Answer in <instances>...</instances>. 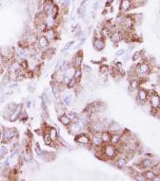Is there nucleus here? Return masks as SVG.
Returning <instances> with one entry per match:
<instances>
[{
	"mask_svg": "<svg viewBox=\"0 0 160 181\" xmlns=\"http://www.w3.org/2000/svg\"><path fill=\"white\" fill-rule=\"evenodd\" d=\"M146 3V0H131L132 8H139Z\"/></svg>",
	"mask_w": 160,
	"mask_h": 181,
	"instance_id": "2f4dec72",
	"label": "nucleus"
},
{
	"mask_svg": "<svg viewBox=\"0 0 160 181\" xmlns=\"http://www.w3.org/2000/svg\"><path fill=\"white\" fill-rule=\"evenodd\" d=\"M41 107H42V113L44 114L45 117H46V118H49V111H48V107H47L46 102L42 101V103H41Z\"/></svg>",
	"mask_w": 160,
	"mask_h": 181,
	"instance_id": "72a5a7b5",
	"label": "nucleus"
},
{
	"mask_svg": "<svg viewBox=\"0 0 160 181\" xmlns=\"http://www.w3.org/2000/svg\"><path fill=\"white\" fill-rule=\"evenodd\" d=\"M68 130H69L70 134L76 135V134H78L80 133H82L83 129L81 128V126H80L76 121H73L72 123L68 126Z\"/></svg>",
	"mask_w": 160,
	"mask_h": 181,
	"instance_id": "4468645a",
	"label": "nucleus"
},
{
	"mask_svg": "<svg viewBox=\"0 0 160 181\" xmlns=\"http://www.w3.org/2000/svg\"><path fill=\"white\" fill-rule=\"evenodd\" d=\"M152 68H153L152 64H150L148 60L144 59L143 61L136 64V66L133 69V74H135V76L139 80L145 79L147 76L150 74Z\"/></svg>",
	"mask_w": 160,
	"mask_h": 181,
	"instance_id": "f257e3e1",
	"label": "nucleus"
},
{
	"mask_svg": "<svg viewBox=\"0 0 160 181\" xmlns=\"http://www.w3.org/2000/svg\"><path fill=\"white\" fill-rule=\"evenodd\" d=\"M102 153L105 157V160H113L118 154L117 148L111 143L102 144Z\"/></svg>",
	"mask_w": 160,
	"mask_h": 181,
	"instance_id": "f03ea898",
	"label": "nucleus"
},
{
	"mask_svg": "<svg viewBox=\"0 0 160 181\" xmlns=\"http://www.w3.org/2000/svg\"><path fill=\"white\" fill-rule=\"evenodd\" d=\"M130 90L131 91H137L140 87H141V83L140 80L138 78H131L130 79Z\"/></svg>",
	"mask_w": 160,
	"mask_h": 181,
	"instance_id": "4be33fe9",
	"label": "nucleus"
},
{
	"mask_svg": "<svg viewBox=\"0 0 160 181\" xmlns=\"http://www.w3.org/2000/svg\"><path fill=\"white\" fill-rule=\"evenodd\" d=\"M107 130H108L111 134H112V133L122 134V132L124 131L123 128L116 122H111L109 126H107Z\"/></svg>",
	"mask_w": 160,
	"mask_h": 181,
	"instance_id": "a211bd4d",
	"label": "nucleus"
},
{
	"mask_svg": "<svg viewBox=\"0 0 160 181\" xmlns=\"http://www.w3.org/2000/svg\"><path fill=\"white\" fill-rule=\"evenodd\" d=\"M81 71H82V74H85L87 77L90 76V74H91V73H92L91 68L89 67V66H87V65H84V66H83V69H81Z\"/></svg>",
	"mask_w": 160,
	"mask_h": 181,
	"instance_id": "c9c22d12",
	"label": "nucleus"
},
{
	"mask_svg": "<svg viewBox=\"0 0 160 181\" xmlns=\"http://www.w3.org/2000/svg\"><path fill=\"white\" fill-rule=\"evenodd\" d=\"M100 73L101 74H108L110 73V68L109 66H107V65H101L100 66Z\"/></svg>",
	"mask_w": 160,
	"mask_h": 181,
	"instance_id": "58836bf2",
	"label": "nucleus"
},
{
	"mask_svg": "<svg viewBox=\"0 0 160 181\" xmlns=\"http://www.w3.org/2000/svg\"><path fill=\"white\" fill-rule=\"evenodd\" d=\"M143 175H144L146 180H153L154 177L156 175H158V174L154 173V172L152 169H148V170H145V171L143 172Z\"/></svg>",
	"mask_w": 160,
	"mask_h": 181,
	"instance_id": "cd10ccee",
	"label": "nucleus"
},
{
	"mask_svg": "<svg viewBox=\"0 0 160 181\" xmlns=\"http://www.w3.org/2000/svg\"><path fill=\"white\" fill-rule=\"evenodd\" d=\"M148 102L150 104V109H159L160 107V97L159 94L155 91L149 92Z\"/></svg>",
	"mask_w": 160,
	"mask_h": 181,
	"instance_id": "0eeeda50",
	"label": "nucleus"
},
{
	"mask_svg": "<svg viewBox=\"0 0 160 181\" xmlns=\"http://www.w3.org/2000/svg\"><path fill=\"white\" fill-rule=\"evenodd\" d=\"M148 98H149V91L140 87L137 90V92H136V101H137V103L140 106L143 105L146 102H148Z\"/></svg>",
	"mask_w": 160,
	"mask_h": 181,
	"instance_id": "6e6552de",
	"label": "nucleus"
},
{
	"mask_svg": "<svg viewBox=\"0 0 160 181\" xmlns=\"http://www.w3.org/2000/svg\"><path fill=\"white\" fill-rule=\"evenodd\" d=\"M63 89H64V85L63 83L61 82H52L51 83V91H52V94L53 96H55V98H58L60 96L61 92H63Z\"/></svg>",
	"mask_w": 160,
	"mask_h": 181,
	"instance_id": "9d476101",
	"label": "nucleus"
},
{
	"mask_svg": "<svg viewBox=\"0 0 160 181\" xmlns=\"http://www.w3.org/2000/svg\"><path fill=\"white\" fill-rule=\"evenodd\" d=\"M142 56H143V51H136V53L133 54V55L131 56V60L133 62H136L141 59Z\"/></svg>",
	"mask_w": 160,
	"mask_h": 181,
	"instance_id": "7c9ffc66",
	"label": "nucleus"
},
{
	"mask_svg": "<svg viewBox=\"0 0 160 181\" xmlns=\"http://www.w3.org/2000/svg\"><path fill=\"white\" fill-rule=\"evenodd\" d=\"M53 5H55V3L52 2V0H44V2H43V12L45 13L47 15H50Z\"/></svg>",
	"mask_w": 160,
	"mask_h": 181,
	"instance_id": "6ab92c4d",
	"label": "nucleus"
},
{
	"mask_svg": "<svg viewBox=\"0 0 160 181\" xmlns=\"http://www.w3.org/2000/svg\"><path fill=\"white\" fill-rule=\"evenodd\" d=\"M46 132H48L49 135L51 136V138L52 139V141H56L58 138V130H56L55 128H49L48 130H45Z\"/></svg>",
	"mask_w": 160,
	"mask_h": 181,
	"instance_id": "393cba45",
	"label": "nucleus"
},
{
	"mask_svg": "<svg viewBox=\"0 0 160 181\" xmlns=\"http://www.w3.org/2000/svg\"><path fill=\"white\" fill-rule=\"evenodd\" d=\"M73 44H74V41H69V42L67 43V44H66V46L63 48V50H62V53H64V51H67Z\"/></svg>",
	"mask_w": 160,
	"mask_h": 181,
	"instance_id": "ea45409f",
	"label": "nucleus"
},
{
	"mask_svg": "<svg viewBox=\"0 0 160 181\" xmlns=\"http://www.w3.org/2000/svg\"><path fill=\"white\" fill-rule=\"evenodd\" d=\"M55 111L57 113V115L60 116L62 115L66 114V106H64L61 102H58L55 104Z\"/></svg>",
	"mask_w": 160,
	"mask_h": 181,
	"instance_id": "a878e982",
	"label": "nucleus"
},
{
	"mask_svg": "<svg viewBox=\"0 0 160 181\" xmlns=\"http://www.w3.org/2000/svg\"><path fill=\"white\" fill-rule=\"evenodd\" d=\"M77 85H78V84L76 83V81H75L74 78H70V79L69 80V82L66 84V86H67V87H68L69 89H74Z\"/></svg>",
	"mask_w": 160,
	"mask_h": 181,
	"instance_id": "f704fd0d",
	"label": "nucleus"
},
{
	"mask_svg": "<svg viewBox=\"0 0 160 181\" xmlns=\"http://www.w3.org/2000/svg\"><path fill=\"white\" fill-rule=\"evenodd\" d=\"M110 39L113 44H117V43H119L123 39V32L119 30L112 31L110 33Z\"/></svg>",
	"mask_w": 160,
	"mask_h": 181,
	"instance_id": "f8f14e48",
	"label": "nucleus"
},
{
	"mask_svg": "<svg viewBox=\"0 0 160 181\" xmlns=\"http://www.w3.org/2000/svg\"><path fill=\"white\" fill-rule=\"evenodd\" d=\"M75 142L79 145L82 146H92V142H91V134H86V133H80L78 134H76L75 136Z\"/></svg>",
	"mask_w": 160,
	"mask_h": 181,
	"instance_id": "423d86ee",
	"label": "nucleus"
},
{
	"mask_svg": "<svg viewBox=\"0 0 160 181\" xmlns=\"http://www.w3.org/2000/svg\"><path fill=\"white\" fill-rule=\"evenodd\" d=\"M132 9L131 0H121L120 3V12L122 13H126Z\"/></svg>",
	"mask_w": 160,
	"mask_h": 181,
	"instance_id": "dca6fc26",
	"label": "nucleus"
},
{
	"mask_svg": "<svg viewBox=\"0 0 160 181\" xmlns=\"http://www.w3.org/2000/svg\"><path fill=\"white\" fill-rule=\"evenodd\" d=\"M37 43H38V48L42 51H45L46 49H48L51 45V42L49 41V39L45 36H41L37 40Z\"/></svg>",
	"mask_w": 160,
	"mask_h": 181,
	"instance_id": "2eb2a0df",
	"label": "nucleus"
},
{
	"mask_svg": "<svg viewBox=\"0 0 160 181\" xmlns=\"http://www.w3.org/2000/svg\"><path fill=\"white\" fill-rule=\"evenodd\" d=\"M7 153H8V150H7L6 147H4V146H2V147H0V161L5 158Z\"/></svg>",
	"mask_w": 160,
	"mask_h": 181,
	"instance_id": "e433bc0d",
	"label": "nucleus"
},
{
	"mask_svg": "<svg viewBox=\"0 0 160 181\" xmlns=\"http://www.w3.org/2000/svg\"><path fill=\"white\" fill-rule=\"evenodd\" d=\"M82 65H83V55H82V51H80L74 55L72 66L74 69H81Z\"/></svg>",
	"mask_w": 160,
	"mask_h": 181,
	"instance_id": "9b49d317",
	"label": "nucleus"
},
{
	"mask_svg": "<svg viewBox=\"0 0 160 181\" xmlns=\"http://www.w3.org/2000/svg\"><path fill=\"white\" fill-rule=\"evenodd\" d=\"M112 1H113V0H108V1H107V6H109L110 3H112Z\"/></svg>",
	"mask_w": 160,
	"mask_h": 181,
	"instance_id": "a18cd8bd",
	"label": "nucleus"
},
{
	"mask_svg": "<svg viewBox=\"0 0 160 181\" xmlns=\"http://www.w3.org/2000/svg\"><path fill=\"white\" fill-rule=\"evenodd\" d=\"M82 75H83V74H82L81 69H74L73 78L76 81L77 84H79L80 81H81V79H82Z\"/></svg>",
	"mask_w": 160,
	"mask_h": 181,
	"instance_id": "bb28decb",
	"label": "nucleus"
},
{
	"mask_svg": "<svg viewBox=\"0 0 160 181\" xmlns=\"http://www.w3.org/2000/svg\"><path fill=\"white\" fill-rule=\"evenodd\" d=\"M87 130L89 134H101L105 130H107V125L104 121L96 120V121H91L89 123Z\"/></svg>",
	"mask_w": 160,
	"mask_h": 181,
	"instance_id": "7ed1b4c3",
	"label": "nucleus"
},
{
	"mask_svg": "<svg viewBox=\"0 0 160 181\" xmlns=\"http://www.w3.org/2000/svg\"><path fill=\"white\" fill-rule=\"evenodd\" d=\"M45 36L49 39L50 42L51 41H55L57 39V32L55 29L52 28H50V29H47V31L45 32Z\"/></svg>",
	"mask_w": 160,
	"mask_h": 181,
	"instance_id": "aec40b11",
	"label": "nucleus"
},
{
	"mask_svg": "<svg viewBox=\"0 0 160 181\" xmlns=\"http://www.w3.org/2000/svg\"><path fill=\"white\" fill-rule=\"evenodd\" d=\"M1 141H2V131L0 130V143H1Z\"/></svg>",
	"mask_w": 160,
	"mask_h": 181,
	"instance_id": "c03bdc74",
	"label": "nucleus"
},
{
	"mask_svg": "<svg viewBox=\"0 0 160 181\" xmlns=\"http://www.w3.org/2000/svg\"><path fill=\"white\" fill-rule=\"evenodd\" d=\"M62 1H63V0H52V2L55 3V5H58V4H60Z\"/></svg>",
	"mask_w": 160,
	"mask_h": 181,
	"instance_id": "37998d69",
	"label": "nucleus"
},
{
	"mask_svg": "<svg viewBox=\"0 0 160 181\" xmlns=\"http://www.w3.org/2000/svg\"><path fill=\"white\" fill-rule=\"evenodd\" d=\"M93 48L95 51H101L104 50V48L106 46V43L103 38H94L93 41Z\"/></svg>",
	"mask_w": 160,
	"mask_h": 181,
	"instance_id": "f3484780",
	"label": "nucleus"
},
{
	"mask_svg": "<svg viewBox=\"0 0 160 181\" xmlns=\"http://www.w3.org/2000/svg\"><path fill=\"white\" fill-rule=\"evenodd\" d=\"M58 120H59V122H60L62 125H63V126H65V127H68L70 123L73 122L72 119H70L66 114H64V115H62L58 116Z\"/></svg>",
	"mask_w": 160,
	"mask_h": 181,
	"instance_id": "5701e85b",
	"label": "nucleus"
},
{
	"mask_svg": "<svg viewBox=\"0 0 160 181\" xmlns=\"http://www.w3.org/2000/svg\"><path fill=\"white\" fill-rule=\"evenodd\" d=\"M135 26V21L133 18L132 14H127V15H123V20L121 24V28L123 31H131Z\"/></svg>",
	"mask_w": 160,
	"mask_h": 181,
	"instance_id": "20e7f679",
	"label": "nucleus"
},
{
	"mask_svg": "<svg viewBox=\"0 0 160 181\" xmlns=\"http://www.w3.org/2000/svg\"><path fill=\"white\" fill-rule=\"evenodd\" d=\"M43 140H44L45 145H47V146H52L53 142H55V141H52V139L51 138V136L49 135L48 132H46V131L43 133Z\"/></svg>",
	"mask_w": 160,
	"mask_h": 181,
	"instance_id": "c756f323",
	"label": "nucleus"
},
{
	"mask_svg": "<svg viewBox=\"0 0 160 181\" xmlns=\"http://www.w3.org/2000/svg\"><path fill=\"white\" fill-rule=\"evenodd\" d=\"M4 74V67L2 66V64H0V76Z\"/></svg>",
	"mask_w": 160,
	"mask_h": 181,
	"instance_id": "79ce46f5",
	"label": "nucleus"
},
{
	"mask_svg": "<svg viewBox=\"0 0 160 181\" xmlns=\"http://www.w3.org/2000/svg\"><path fill=\"white\" fill-rule=\"evenodd\" d=\"M155 163H156V161L154 158H152V157H150L149 156H147V157L139 160V162L136 163L135 166H137L141 171H145V170L150 169V168H152L155 164Z\"/></svg>",
	"mask_w": 160,
	"mask_h": 181,
	"instance_id": "39448f33",
	"label": "nucleus"
},
{
	"mask_svg": "<svg viewBox=\"0 0 160 181\" xmlns=\"http://www.w3.org/2000/svg\"><path fill=\"white\" fill-rule=\"evenodd\" d=\"M42 149H41V147H40V145L36 142L35 143V145H34V153H35V154H36L37 156H39L40 154L42 153Z\"/></svg>",
	"mask_w": 160,
	"mask_h": 181,
	"instance_id": "4c0bfd02",
	"label": "nucleus"
},
{
	"mask_svg": "<svg viewBox=\"0 0 160 181\" xmlns=\"http://www.w3.org/2000/svg\"><path fill=\"white\" fill-rule=\"evenodd\" d=\"M15 129H5L4 131H2V142L5 144L11 142L15 137Z\"/></svg>",
	"mask_w": 160,
	"mask_h": 181,
	"instance_id": "1a4fd4ad",
	"label": "nucleus"
},
{
	"mask_svg": "<svg viewBox=\"0 0 160 181\" xmlns=\"http://www.w3.org/2000/svg\"><path fill=\"white\" fill-rule=\"evenodd\" d=\"M24 160L27 162H32V151L30 149V147H26V150L24 152Z\"/></svg>",
	"mask_w": 160,
	"mask_h": 181,
	"instance_id": "c85d7f7f",
	"label": "nucleus"
},
{
	"mask_svg": "<svg viewBox=\"0 0 160 181\" xmlns=\"http://www.w3.org/2000/svg\"><path fill=\"white\" fill-rule=\"evenodd\" d=\"M121 142V134H118V133H112L111 134V140H110V143L112 144L113 146H118Z\"/></svg>",
	"mask_w": 160,
	"mask_h": 181,
	"instance_id": "412c9836",
	"label": "nucleus"
},
{
	"mask_svg": "<svg viewBox=\"0 0 160 181\" xmlns=\"http://www.w3.org/2000/svg\"><path fill=\"white\" fill-rule=\"evenodd\" d=\"M100 138H101L102 144L110 143V140H111V133L108 130H105L104 132H102L100 134Z\"/></svg>",
	"mask_w": 160,
	"mask_h": 181,
	"instance_id": "b1692460",
	"label": "nucleus"
},
{
	"mask_svg": "<svg viewBox=\"0 0 160 181\" xmlns=\"http://www.w3.org/2000/svg\"><path fill=\"white\" fill-rule=\"evenodd\" d=\"M124 54H125V51H124L123 49H119L116 53H115V56H121L123 55Z\"/></svg>",
	"mask_w": 160,
	"mask_h": 181,
	"instance_id": "a19ab883",
	"label": "nucleus"
},
{
	"mask_svg": "<svg viewBox=\"0 0 160 181\" xmlns=\"http://www.w3.org/2000/svg\"><path fill=\"white\" fill-rule=\"evenodd\" d=\"M72 96H64L63 98H62V100H61V103L63 104L64 106H69L70 103H72Z\"/></svg>",
	"mask_w": 160,
	"mask_h": 181,
	"instance_id": "473e14b6",
	"label": "nucleus"
},
{
	"mask_svg": "<svg viewBox=\"0 0 160 181\" xmlns=\"http://www.w3.org/2000/svg\"><path fill=\"white\" fill-rule=\"evenodd\" d=\"M22 105H16L15 109L12 111V114L10 115V116L8 117V119L10 120L11 122H14L16 120H18L20 117V115L22 113Z\"/></svg>",
	"mask_w": 160,
	"mask_h": 181,
	"instance_id": "ddd939ff",
	"label": "nucleus"
}]
</instances>
